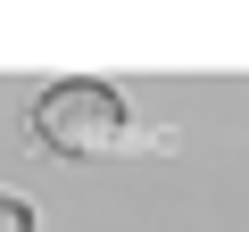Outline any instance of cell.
I'll use <instances>...</instances> for the list:
<instances>
[{
  "label": "cell",
  "mask_w": 249,
  "mask_h": 232,
  "mask_svg": "<svg viewBox=\"0 0 249 232\" xmlns=\"http://www.w3.org/2000/svg\"><path fill=\"white\" fill-rule=\"evenodd\" d=\"M25 141L42 158H67V166H100V158H166L175 133L150 125V116L124 99L116 83L100 75H67L50 91L25 99Z\"/></svg>",
  "instance_id": "6da1fadb"
},
{
  "label": "cell",
  "mask_w": 249,
  "mask_h": 232,
  "mask_svg": "<svg viewBox=\"0 0 249 232\" xmlns=\"http://www.w3.org/2000/svg\"><path fill=\"white\" fill-rule=\"evenodd\" d=\"M0 232H42V215H34L25 191H0Z\"/></svg>",
  "instance_id": "7a4b0ae2"
}]
</instances>
